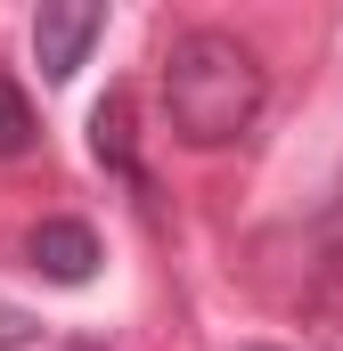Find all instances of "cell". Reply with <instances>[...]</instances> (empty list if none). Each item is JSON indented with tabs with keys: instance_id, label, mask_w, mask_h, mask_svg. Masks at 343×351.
I'll return each instance as SVG.
<instances>
[{
	"instance_id": "cell-3",
	"label": "cell",
	"mask_w": 343,
	"mask_h": 351,
	"mask_svg": "<svg viewBox=\"0 0 343 351\" xmlns=\"http://www.w3.org/2000/svg\"><path fill=\"white\" fill-rule=\"evenodd\" d=\"M25 262L49 286H90L98 278V237H90V221H41L25 237Z\"/></svg>"
},
{
	"instance_id": "cell-4",
	"label": "cell",
	"mask_w": 343,
	"mask_h": 351,
	"mask_svg": "<svg viewBox=\"0 0 343 351\" xmlns=\"http://www.w3.org/2000/svg\"><path fill=\"white\" fill-rule=\"evenodd\" d=\"M90 147H98V164H106V172L147 180V172H139V147H131V98H123V90H106V98L90 106Z\"/></svg>"
},
{
	"instance_id": "cell-5",
	"label": "cell",
	"mask_w": 343,
	"mask_h": 351,
	"mask_svg": "<svg viewBox=\"0 0 343 351\" xmlns=\"http://www.w3.org/2000/svg\"><path fill=\"white\" fill-rule=\"evenodd\" d=\"M33 147V98L0 74V156H25Z\"/></svg>"
},
{
	"instance_id": "cell-1",
	"label": "cell",
	"mask_w": 343,
	"mask_h": 351,
	"mask_svg": "<svg viewBox=\"0 0 343 351\" xmlns=\"http://www.w3.org/2000/svg\"><path fill=\"white\" fill-rule=\"evenodd\" d=\"M270 74L237 33H180L164 58V114L188 147H237L261 123Z\"/></svg>"
},
{
	"instance_id": "cell-2",
	"label": "cell",
	"mask_w": 343,
	"mask_h": 351,
	"mask_svg": "<svg viewBox=\"0 0 343 351\" xmlns=\"http://www.w3.org/2000/svg\"><path fill=\"white\" fill-rule=\"evenodd\" d=\"M106 33V8L98 0H41L33 8V58L49 82H74V66L90 58V41Z\"/></svg>"
},
{
	"instance_id": "cell-6",
	"label": "cell",
	"mask_w": 343,
	"mask_h": 351,
	"mask_svg": "<svg viewBox=\"0 0 343 351\" xmlns=\"http://www.w3.org/2000/svg\"><path fill=\"white\" fill-rule=\"evenodd\" d=\"M33 335H41V327H33V319H25L16 302H0V351H25Z\"/></svg>"
},
{
	"instance_id": "cell-7",
	"label": "cell",
	"mask_w": 343,
	"mask_h": 351,
	"mask_svg": "<svg viewBox=\"0 0 343 351\" xmlns=\"http://www.w3.org/2000/svg\"><path fill=\"white\" fill-rule=\"evenodd\" d=\"M335 254H343V196H335Z\"/></svg>"
}]
</instances>
